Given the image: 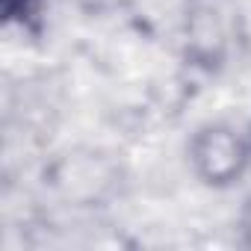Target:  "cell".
<instances>
[{"label":"cell","mask_w":251,"mask_h":251,"mask_svg":"<svg viewBox=\"0 0 251 251\" xmlns=\"http://www.w3.org/2000/svg\"><path fill=\"white\" fill-rule=\"evenodd\" d=\"M245 42V18L236 0H183L180 50L189 68L222 74Z\"/></svg>","instance_id":"cell-1"},{"label":"cell","mask_w":251,"mask_h":251,"mask_svg":"<svg viewBox=\"0 0 251 251\" xmlns=\"http://www.w3.org/2000/svg\"><path fill=\"white\" fill-rule=\"evenodd\" d=\"M186 166L207 189H230L251 172V130L216 118L192 130L186 142Z\"/></svg>","instance_id":"cell-2"},{"label":"cell","mask_w":251,"mask_h":251,"mask_svg":"<svg viewBox=\"0 0 251 251\" xmlns=\"http://www.w3.org/2000/svg\"><path fill=\"white\" fill-rule=\"evenodd\" d=\"M42 6L45 0H0V15L9 27H18L24 33H39Z\"/></svg>","instance_id":"cell-3"},{"label":"cell","mask_w":251,"mask_h":251,"mask_svg":"<svg viewBox=\"0 0 251 251\" xmlns=\"http://www.w3.org/2000/svg\"><path fill=\"white\" fill-rule=\"evenodd\" d=\"M74 3H77L83 12H89V15H106V12L121 9L127 0H74Z\"/></svg>","instance_id":"cell-4"},{"label":"cell","mask_w":251,"mask_h":251,"mask_svg":"<svg viewBox=\"0 0 251 251\" xmlns=\"http://www.w3.org/2000/svg\"><path fill=\"white\" fill-rule=\"evenodd\" d=\"M236 233H239V245H242V248H251V198H245V204L239 207Z\"/></svg>","instance_id":"cell-5"},{"label":"cell","mask_w":251,"mask_h":251,"mask_svg":"<svg viewBox=\"0 0 251 251\" xmlns=\"http://www.w3.org/2000/svg\"><path fill=\"white\" fill-rule=\"evenodd\" d=\"M248 130H251V124H248Z\"/></svg>","instance_id":"cell-6"}]
</instances>
